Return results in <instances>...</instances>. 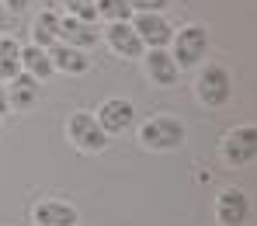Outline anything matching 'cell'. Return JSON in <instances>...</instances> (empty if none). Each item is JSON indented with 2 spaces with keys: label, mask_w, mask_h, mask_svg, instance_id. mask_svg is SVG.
<instances>
[{
  "label": "cell",
  "mask_w": 257,
  "mask_h": 226,
  "mask_svg": "<svg viewBox=\"0 0 257 226\" xmlns=\"http://www.w3.org/2000/svg\"><path fill=\"white\" fill-rule=\"evenodd\" d=\"M209 52V32L202 25H184L181 32L171 35V59L177 63V70H191L205 59Z\"/></svg>",
  "instance_id": "cell-1"
},
{
  "label": "cell",
  "mask_w": 257,
  "mask_h": 226,
  "mask_svg": "<svg viewBox=\"0 0 257 226\" xmlns=\"http://www.w3.org/2000/svg\"><path fill=\"white\" fill-rule=\"evenodd\" d=\"M195 97L205 104V108H222L229 97H233V77H229V70H222V66H202V73H198V80H195Z\"/></svg>",
  "instance_id": "cell-2"
},
{
  "label": "cell",
  "mask_w": 257,
  "mask_h": 226,
  "mask_svg": "<svg viewBox=\"0 0 257 226\" xmlns=\"http://www.w3.org/2000/svg\"><path fill=\"white\" fill-rule=\"evenodd\" d=\"M139 143L146 150H177L184 143V126L174 115H153L139 126Z\"/></svg>",
  "instance_id": "cell-3"
},
{
  "label": "cell",
  "mask_w": 257,
  "mask_h": 226,
  "mask_svg": "<svg viewBox=\"0 0 257 226\" xmlns=\"http://www.w3.org/2000/svg\"><path fill=\"white\" fill-rule=\"evenodd\" d=\"M66 136H70V143H73L77 150H84V153H101V150L108 146V136H104V129L97 126V119H94L90 111H73L70 122H66Z\"/></svg>",
  "instance_id": "cell-4"
},
{
  "label": "cell",
  "mask_w": 257,
  "mask_h": 226,
  "mask_svg": "<svg viewBox=\"0 0 257 226\" xmlns=\"http://www.w3.org/2000/svg\"><path fill=\"white\" fill-rule=\"evenodd\" d=\"M219 150H222V160H226V164H233V167H247V164L257 157V133H254V126H236V129H229V133L222 136Z\"/></svg>",
  "instance_id": "cell-5"
},
{
  "label": "cell",
  "mask_w": 257,
  "mask_h": 226,
  "mask_svg": "<svg viewBox=\"0 0 257 226\" xmlns=\"http://www.w3.org/2000/svg\"><path fill=\"white\" fill-rule=\"evenodd\" d=\"M128 25H132V32L139 35V42L143 49H167L171 45V21L164 18V14H136V18H128Z\"/></svg>",
  "instance_id": "cell-6"
},
{
  "label": "cell",
  "mask_w": 257,
  "mask_h": 226,
  "mask_svg": "<svg viewBox=\"0 0 257 226\" xmlns=\"http://www.w3.org/2000/svg\"><path fill=\"white\" fill-rule=\"evenodd\" d=\"M94 119H97V126L104 129V136H118L136 122V108H132V101H125V97H108V101L97 108Z\"/></svg>",
  "instance_id": "cell-7"
},
{
  "label": "cell",
  "mask_w": 257,
  "mask_h": 226,
  "mask_svg": "<svg viewBox=\"0 0 257 226\" xmlns=\"http://www.w3.org/2000/svg\"><path fill=\"white\" fill-rule=\"evenodd\" d=\"M247 216H250V198L240 188H226L215 198V219H219V226H243Z\"/></svg>",
  "instance_id": "cell-8"
},
{
  "label": "cell",
  "mask_w": 257,
  "mask_h": 226,
  "mask_svg": "<svg viewBox=\"0 0 257 226\" xmlns=\"http://www.w3.org/2000/svg\"><path fill=\"white\" fill-rule=\"evenodd\" d=\"M104 42H108V49L115 52V56H125V59H139L146 49H143V42H139V35L132 32V25L128 21H111V25H104Z\"/></svg>",
  "instance_id": "cell-9"
},
{
  "label": "cell",
  "mask_w": 257,
  "mask_h": 226,
  "mask_svg": "<svg viewBox=\"0 0 257 226\" xmlns=\"http://www.w3.org/2000/svg\"><path fill=\"white\" fill-rule=\"evenodd\" d=\"M143 66H146V77L157 87H174L177 77H181V70H177V63L171 59L167 49H146L143 52Z\"/></svg>",
  "instance_id": "cell-10"
},
{
  "label": "cell",
  "mask_w": 257,
  "mask_h": 226,
  "mask_svg": "<svg viewBox=\"0 0 257 226\" xmlns=\"http://www.w3.org/2000/svg\"><path fill=\"white\" fill-rule=\"evenodd\" d=\"M49 63H52V73H70V77H80L90 70V59L84 49H73L66 42L49 45Z\"/></svg>",
  "instance_id": "cell-11"
},
{
  "label": "cell",
  "mask_w": 257,
  "mask_h": 226,
  "mask_svg": "<svg viewBox=\"0 0 257 226\" xmlns=\"http://www.w3.org/2000/svg\"><path fill=\"white\" fill-rule=\"evenodd\" d=\"M101 39V32H97V25L94 21H80V18H63L59 21V42L73 45V49H87V45H97Z\"/></svg>",
  "instance_id": "cell-12"
},
{
  "label": "cell",
  "mask_w": 257,
  "mask_h": 226,
  "mask_svg": "<svg viewBox=\"0 0 257 226\" xmlns=\"http://www.w3.org/2000/svg\"><path fill=\"white\" fill-rule=\"evenodd\" d=\"M4 87H7V104L25 111V108H32V104L39 101V94H42V80H35V77H28V73L21 70V73H18L14 80H7Z\"/></svg>",
  "instance_id": "cell-13"
},
{
  "label": "cell",
  "mask_w": 257,
  "mask_h": 226,
  "mask_svg": "<svg viewBox=\"0 0 257 226\" xmlns=\"http://www.w3.org/2000/svg\"><path fill=\"white\" fill-rule=\"evenodd\" d=\"M35 223L39 226H77V209L70 202H59V198H45L35 205Z\"/></svg>",
  "instance_id": "cell-14"
},
{
  "label": "cell",
  "mask_w": 257,
  "mask_h": 226,
  "mask_svg": "<svg viewBox=\"0 0 257 226\" xmlns=\"http://www.w3.org/2000/svg\"><path fill=\"white\" fill-rule=\"evenodd\" d=\"M59 21H63V14L59 11H42L35 21H32V45H39V49H49V45L59 42Z\"/></svg>",
  "instance_id": "cell-15"
},
{
  "label": "cell",
  "mask_w": 257,
  "mask_h": 226,
  "mask_svg": "<svg viewBox=\"0 0 257 226\" xmlns=\"http://www.w3.org/2000/svg\"><path fill=\"white\" fill-rule=\"evenodd\" d=\"M21 70L35 80H45L52 77V63H49V49H39V45H21Z\"/></svg>",
  "instance_id": "cell-16"
},
{
  "label": "cell",
  "mask_w": 257,
  "mask_h": 226,
  "mask_svg": "<svg viewBox=\"0 0 257 226\" xmlns=\"http://www.w3.org/2000/svg\"><path fill=\"white\" fill-rule=\"evenodd\" d=\"M18 73H21V42L4 35L0 39V84L14 80Z\"/></svg>",
  "instance_id": "cell-17"
},
{
  "label": "cell",
  "mask_w": 257,
  "mask_h": 226,
  "mask_svg": "<svg viewBox=\"0 0 257 226\" xmlns=\"http://www.w3.org/2000/svg\"><path fill=\"white\" fill-rule=\"evenodd\" d=\"M94 14L111 25V21H128L132 7H128V0H94Z\"/></svg>",
  "instance_id": "cell-18"
},
{
  "label": "cell",
  "mask_w": 257,
  "mask_h": 226,
  "mask_svg": "<svg viewBox=\"0 0 257 226\" xmlns=\"http://www.w3.org/2000/svg\"><path fill=\"white\" fill-rule=\"evenodd\" d=\"M63 4H66V14H70V18L97 21V14H94V0H63Z\"/></svg>",
  "instance_id": "cell-19"
},
{
  "label": "cell",
  "mask_w": 257,
  "mask_h": 226,
  "mask_svg": "<svg viewBox=\"0 0 257 226\" xmlns=\"http://www.w3.org/2000/svg\"><path fill=\"white\" fill-rule=\"evenodd\" d=\"M171 0H128L132 14H164Z\"/></svg>",
  "instance_id": "cell-20"
},
{
  "label": "cell",
  "mask_w": 257,
  "mask_h": 226,
  "mask_svg": "<svg viewBox=\"0 0 257 226\" xmlns=\"http://www.w3.org/2000/svg\"><path fill=\"white\" fill-rule=\"evenodd\" d=\"M4 7H7V11H14V14H21V11H28V7H32V0H4Z\"/></svg>",
  "instance_id": "cell-21"
},
{
  "label": "cell",
  "mask_w": 257,
  "mask_h": 226,
  "mask_svg": "<svg viewBox=\"0 0 257 226\" xmlns=\"http://www.w3.org/2000/svg\"><path fill=\"white\" fill-rule=\"evenodd\" d=\"M7 108H11V104H7V87H4V84H0V115H4V111H7Z\"/></svg>",
  "instance_id": "cell-22"
},
{
  "label": "cell",
  "mask_w": 257,
  "mask_h": 226,
  "mask_svg": "<svg viewBox=\"0 0 257 226\" xmlns=\"http://www.w3.org/2000/svg\"><path fill=\"white\" fill-rule=\"evenodd\" d=\"M0 129H4V126H0Z\"/></svg>",
  "instance_id": "cell-23"
}]
</instances>
